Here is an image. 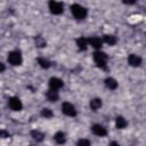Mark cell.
<instances>
[{
	"mask_svg": "<svg viewBox=\"0 0 146 146\" xmlns=\"http://www.w3.org/2000/svg\"><path fill=\"white\" fill-rule=\"evenodd\" d=\"M78 145L79 146H89L90 145V141L89 140H86V139H80L78 141Z\"/></svg>",
	"mask_w": 146,
	"mask_h": 146,
	"instance_id": "22",
	"label": "cell"
},
{
	"mask_svg": "<svg viewBox=\"0 0 146 146\" xmlns=\"http://www.w3.org/2000/svg\"><path fill=\"white\" fill-rule=\"evenodd\" d=\"M88 43L91 47H94L95 49H100L102 48V44H103V41L98 36H90L88 39Z\"/></svg>",
	"mask_w": 146,
	"mask_h": 146,
	"instance_id": "9",
	"label": "cell"
},
{
	"mask_svg": "<svg viewBox=\"0 0 146 146\" xmlns=\"http://www.w3.org/2000/svg\"><path fill=\"white\" fill-rule=\"evenodd\" d=\"M9 137V133L6 130H0V138H7Z\"/></svg>",
	"mask_w": 146,
	"mask_h": 146,
	"instance_id": "23",
	"label": "cell"
},
{
	"mask_svg": "<svg viewBox=\"0 0 146 146\" xmlns=\"http://www.w3.org/2000/svg\"><path fill=\"white\" fill-rule=\"evenodd\" d=\"M46 96H47L48 100H50V102H56V100L58 99V94H57V90H54V89L48 90V91H47V94H46Z\"/></svg>",
	"mask_w": 146,
	"mask_h": 146,
	"instance_id": "12",
	"label": "cell"
},
{
	"mask_svg": "<svg viewBox=\"0 0 146 146\" xmlns=\"http://www.w3.org/2000/svg\"><path fill=\"white\" fill-rule=\"evenodd\" d=\"M62 112L67 116H75L76 115V110L71 103H63Z\"/></svg>",
	"mask_w": 146,
	"mask_h": 146,
	"instance_id": "5",
	"label": "cell"
},
{
	"mask_svg": "<svg viewBox=\"0 0 146 146\" xmlns=\"http://www.w3.org/2000/svg\"><path fill=\"white\" fill-rule=\"evenodd\" d=\"M31 136H32L33 139L36 140V141H41V140L43 139V135H42L40 131H38V130H33V131H31Z\"/></svg>",
	"mask_w": 146,
	"mask_h": 146,
	"instance_id": "17",
	"label": "cell"
},
{
	"mask_svg": "<svg viewBox=\"0 0 146 146\" xmlns=\"http://www.w3.org/2000/svg\"><path fill=\"white\" fill-rule=\"evenodd\" d=\"M102 99H99V98H94V99H91L90 100V108L91 110H94V111H97L98 108H100L102 107Z\"/></svg>",
	"mask_w": 146,
	"mask_h": 146,
	"instance_id": "13",
	"label": "cell"
},
{
	"mask_svg": "<svg viewBox=\"0 0 146 146\" xmlns=\"http://www.w3.org/2000/svg\"><path fill=\"white\" fill-rule=\"evenodd\" d=\"M128 62H129V64L131 65V66H139L140 64H141V58L139 57V56H137V55H130L129 57H128Z\"/></svg>",
	"mask_w": 146,
	"mask_h": 146,
	"instance_id": "10",
	"label": "cell"
},
{
	"mask_svg": "<svg viewBox=\"0 0 146 146\" xmlns=\"http://www.w3.org/2000/svg\"><path fill=\"white\" fill-rule=\"evenodd\" d=\"M71 11H72L73 16H74L76 19H83V18L87 17V14H88L87 9H86L84 7L78 5V3H74V5L71 6Z\"/></svg>",
	"mask_w": 146,
	"mask_h": 146,
	"instance_id": "1",
	"label": "cell"
},
{
	"mask_svg": "<svg viewBox=\"0 0 146 146\" xmlns=\"http://www.w3.org/2000/svg\"><path fill=\"white\" fill-rule=\"evenodd\" d=\"M54 139H55V141H56V143H58V144H64V143L66 141L65 133H64V132H62V131L56 132V133H55V136H54Z\"/></svg>",
	"mask_w": 146,
	"mask_h": 146,
	"instance_id": "14",
	"label": "cell"
},
{
	"mask_svg": "<svg viewBox=\"0 0 146 146\" xmlns=\"http://www.w3.org/2000/svg\"><path fill=\"white\" fill-rule=\"evenodd\" d=\"M94 60L100 68H106V62H107V55L103 51H96L94 54Z\"/></svg>",
	"mask_w": 146,
	"mask_h": 146,
	"instance_id": "2",
	"label": "cell"
},
{
	"mask_svg": "<svg viewBox=\"0 0 146 146\" xmlns=\"http://www.w3.org/2000/svg\"><path fill=\"white\" fill-rule=\"evenodd\" d=\"M5 70H6V66H5V64L0 63V73H1V72H3Z\"/></svg>",
	"mask_w": 146,
	"mask_h": 146,
	"instance_id": "25",
	"label": "cell"
},
{
	"mask_svg": "<svg viewBox=\"0 0 146 146\" xmlns=\"http://www.w3.org/2000/svg\"><path fill=\"white\" fill-rule=\"evenodd\" d=\"M35 43H36L38 47H44V46H46V41H44L42 38H40V36H38V38L35 39Z\"/></svg>",
	"mask_w": 146,
	"mask_h": 146,
	"instance_id": "21",
	"label": "cell"
},
{
	"mask_svg": "<svg viewBox=\"0 0 146 146\" xmlns=\"http://www.w3.org/2000/svg\"><path fill=\"white\" fill-rule=\"evenodd\" d=\"M38 63L40 64V66L42 68H48L50 66V62L48 59H44V58H39L38 59Z\"/></svg>",
	"mask_w": 146,
	"mask_h": 146,
	"instance_id": "19",
	"label": "cell"
},
{
	"mask_svg": "<svg viewBox=\"0 0 146 146\" xmlns=\"http://www.w3.org/2000/svg\"><path fill=\"white\" fill-rule=\"evenodd\" d=\"M49 87L50 89H54V90H58L63 87V81L58 78H51L49 80Z\"/></svg>",
	"mask_w": 146,
	"mask_h": 146,
	"instance_id": "7",
	"label": "cell"
},
{
	"mask_svg": "<svg viewBox=\"0 0 146 146\" xmlns=\"http://www.w3.org/2000/svg\"><path fill=\"white\" fill-rule=\"evenodd\" d=\"M48 6H49V9H50V13L54 14V15H60L64 10L63 3L58 2V1H55V0H50Z\"/></svg>",
	"mask_w": 146,
	"mask_h": 146,
	"instance_id": "3",
	"label": "cell"
},
{
	"mask_svg": "<svg viewBox=\"0 0 146 146\" xmlns=\"http://www.w3.org/2000/svg\"><path fill=\"white\" fill-rule=\"evenodd\" d=\"M105 84L107 86V88H110V89H112V90H114V89L117 88V82H116V80L113 79V78H107V79L105 80Z\"/></svg>",
	"mask_w": 146,
	"mask_h": 146,
	"instance_id": "15",
	"label": "cell"
},
{
	"mask_svg": "<svg viewBox=\"0 0 146 146\" xmlns=\"http://www.w3.org/2000/svg\"><path fill=\"white\" fill-rule=\"evenodd\" d=\"M8 62L14 65V66H17V65H21L22 64V55L19 51H10L8 54Z\"/></svg>",
	"mask_w": 146,
	"mask_h": 146,
	"instance_id": "4",
	"label": "cell"
},
{
	"mask_svg": "<svg viewBox=\"0 0 146 146\" xmlns=\"http://www.w3.org/2000/svg\"><path fill=\"white\" fill-rule=\"evenodd\" d=\"M41 115H42L43 117H46V119H49V117H51L54 114H52L51 110H49V108H43V110L41 111Z\"/></svg>",
	"mask_w": 146,
	"mask_h": 146,
	"instance_id": "20",
	"label": "cell"
},
{
	"mask_svg": "<svg viewBox=\"0 0 146 146\" xmlns=\"http://www.w3.org/2000/svg\"><path fill=\"white\" fill-rule=\"evenodd\" d=\"M123 1V3H125V5H133L135 2H136V0H122Z\"/></svg>",
	"mask_w": 146,
	"mask_h": 146,
	"instance_id": "24",
	"label": "cell"
},
{
	"mask_svg": "<svg viewBox=\"0 0 146 146\" xmlns=\"http://www.w3.org/2000/svg\"><path fill=\"white\" fill-rule=\"evenodd\" d=\"M115 124H116V128L123 129V128L127 127L128 122L125 121V119H124L123 116H117V117H116V121H115Z\"/></svg>",
	"mask_w": 146,
	"mask_h": 146,
	"instance_id": "16",
	"label": "cell"
},
{
	"mask_svg": "<svg viewBox=\"0 0 146 146\" xmlns=\"http://www.w3.org/2000/svg\"><path fill=\"white\" fill-rule=\"evenodd\" d=\"M9 106L13 111H21L23 108V105H22V102L19 100V98L17 97H11L9 98Z\"/></svg>",
	"mask_w": 146,
	"mask_h": 146,
	"instance_id": "6",
	"label": "cell"
},
{
	"mask_svg": "<svg viewBox=\"0 0 146 146\" xmlns=\"http://www.w3.org/2000/svg\"><path fill=\"white\" fill-rule=\"evenodd\" d=\"M104 41L106 43H108L110 46H113V44L116 43V38L114 35H105L104 36Z\"/></svg>",
	"mask_w": 146,
	"mask_h": 146,
	"instance_id": "18",
	"label": "cell"
},
{
	"mask_svg": "<svg viewBox=\"0 0 146 146\" xmlns=\"http://www.w3.org/2000/svg\"><path fill=\"white\" fill-rule=\"evenodd\" d=\"M91 130H92V132H94L96 136H99V137L106 136V133H107L106 129H105L103 125H100V124H94L92 128H91Z\"/></svg>",
	"mask_w": 146,
	"mask_h": 146,
	"instance_id": "8",
	"label": "cell"
},
{
	"mask_svg": "<svg viewBox=\"0 0 146 146\" xmlns=\"http://www.w3.org/2000/svg\"><path fill=\"white\" fill-rule=\"evenodd\" d=\"M76 44H78V47H79L80 50H86L87 49V46H88V39L81 36V38H79L76 40Z\"/></svg>",
	"mask_w": 146,
	"mask_h": 146,
	"instance_id": "11",
	"label": "cell"
}]
</instances>
